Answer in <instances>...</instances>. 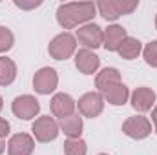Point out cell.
I'll use <instances>...</instances> for the list:
<instances>
[{"instance_id": "6da1fadb", "label": "cell", "mask_w": 157, "mask_h": 155, "mask_svg": "<svg viewBox=\"0 0 157 155\" xmlns=\"http://www.w3.org/2000/svg\"><path fill=\"white\" fill-rule=\"evenodd\" d=\"M97 13L95 2H68L60 4L57 9V22L62 29H73L90 24Z\"/></svg>"}, {"instance_id": "7a4b0ae2", "label": "cell", "mask_w": 157, "mask_h": 155, "mask_svg": "<svg viewBox=\"0 0 157 155\" xmlns=\"http://www.w3.org/2000/svg\"><path fill=\"white\" fill-rule=\"evenodd\" d=\"M48 53L55 60H68L70 57H73L77 53V39H75V35H71L68 31L59 33L48 44Z\"/></svg>"}, {"instance_id": "3957f363", "label": "cell", "mask_w": 157, "mask_h": 155, "mask_svg": "<svg viewBox=\"0 0 157 155\" xmlns=\"http://www.w3.org/2000/svg\"><path fill=\"white\" fill-rule=\"evenodd\" d=\"M31 133H33V139L37 142H51L59 137L60 133V126L59 122L55 120V117L49 115H42L37 117L31 124Z\"/></svg>"}, {"instance_id": "277c9868", "label": "cell", "mask_w": 157, "mask_h": 155, "mask_svg": "<svg viewBox=\"0 0 157 155\" xmlns=\"http://www.w3.org/2000/svg\"><path fill=\"white\" fill-rule=\"evenodd\" d=\"M75 39L77 42L84 47V49H91L95 51L97 47L102 46V40H104V29L95 24V22H90V24H84L80 26L75 33Z\"/></svg>"}, {"instance_id": "5b68a950", "label": "cell", "mask_w": 157, "mask_h": 155, "mask_svg": "<svg viewBox=\"0 0 157 155\" xmlns=\"http://www.w3.org/2000/svg\"><path fill=\"white\" fill-rule=\"evenodd\" d=\"M11 112L20 120H31L40 113V102L33 95H18L11 102Z\"/></svg>"}, {"instance_id": "8992f818", "label": "cell", "mask_w": 157, "mask_h": 155, "mask_svg": "<svg viewBox=\"0 0 157 155\" xmlns=\"http://www.w3.org/2000/svg\"><path fill=\"white\" fill-rule=\"evenodd\" d=\"M122 133L133 141H143L152 133V120L144 115L128 117L122 122Z\"/></svg>"}, {"instance_id": "52a82bcc", "label": "cell", "mask_w": 157, "mask_h": 155, "mask_svg": "<svg viewBox=\"0 0 157 155\" xmlns=\"http://www.w3.org/2000/svg\"><path fill=\"white\" fill-rule=\"evenodd\" d=\"M104 97L102 93L99 91H88L84 93L77 102V108H78V113L82 117H88V119H97L104 112Z\"/></svg>"}, {"instance_id": "ba28073f", "label": "cell", "mask_w": 157, "mask_h": 155, "mask_svg": "<svg viewBox=\"0 0 157 155\" xmlns=\"http://www.w3.org/2000/svg\"><path fill=\"white\" fill-rule=\"evenodd\" d=\"M59 86V73L55 68L44 66L33 75V89L39 95H49L57 89Z\"/></svg>"}, {"instance_id": "9c48e42d", "label": "cell", "mask_w": 157, "mask_h": 155, "mask_svg": "<svg viewBox=\"0 0 157 155\" xmlns=\"http://www.w3.org/2000/svg\"><path fill=\"white\" fill-rule=\"evenodd\" d=\"M130 102H132V108L139 113H146L150 110H154V106L157 104V95L155 91L148 86H141V88H135L132 93H130Z\"/></svg>"}, {"instance_id": "30bf717a", "label": "cell", "mask_w": 157, "mask_h": 155, "mask_svg": "<svg viewBox=\"0 0 157 155\" xmlns=\"http://www.w3.org/2000/svg\"><path fill=\"white\" fill-rule=\"evenodd\" d=\"M35 139L29 133H15L7 141V155H33Z\"/></svg>"}, {"instance_id": "8fae6325", "label": "cell", "mask_w": 157, "mask_h": 155, "mask_svg": "<svg viewBox=\"0 0 157 155\" xmlns=\"http://www.w3.org/2000/svg\"><path fill=\"white\" fill-rule=\"evenodd\" d=\"M75 68L82 75H93L101 68V59L91 49H78L75 53Z\"/></svg>"}, {"instance_id": "7c38bea8", "label": "cell", "mask_w": 157, "mask_h": 155, "mask_svg": "<svg viewBox=\"0 0 157 155\" xmlns=\"http://www.w3.org/2000/svg\"><path fill=\"white\" fill-rule=\"evenodd\" d=\"M49 106H51V113H53V117L64 119V117H70V115L75 113L77 102H75L73 97L68 95V93H55V95L51 97Z\"/></svg>"}, {"instance_id": "4fadbf2b", "label": "cell", "mask_w": 157, "mask_h": 155, "mask_svg": "<svg viewBox=\"0 0 157 155\" xmlns=\"http://www.w3.org/2000/svg\"><path fill=\"white\" fill-rule=\"evenodd\" d=\"M121 82H122L121 80V71L117 68H110L108 66V68H102L101 71H97V75H95V88H97L99 93L108 91L110 88L117 86Z\"/></svg>"}, {"instance_id": "5bb4252c", "label": "cell", "mask_w": 157, "mask_h": 155, "mask_svg": "<svg viewBox=\"0 0 157 155\" xmlns=\"http://www.w3.org/2000/svg\"><path fill=\"white\" fill-rule=\"evenodd\" d=\"M128 37L126 29L119 24H112L104 29V40H102V47L106 51H117L122 44V40Z\"/></svg>"}, {"instance_id": "9a60e30c", "label": "cell", "mask_w": 157, "mask_h": 155, "mask_svg": "<svg viewBox=\"0 0 157 155\" xmlns=\"http://www.w3.org/2000/svg\"><path fill=\"white\" fill-rule=\"evenodd\" d=\"M59 126H60V131L68 139H80L82 130H84L82 115L80 113H73V115H70V117H64V119H60Z\"/></svg>"}, {"instance_id": "2e32d148", "label": "cell", "mask_w": 157, "mask_h": 155, "mask_svg": "<svg viewBox=\"0 0 157 155\" xmlns=\"http://www.w3.org/2000/svg\"><path fill=\"white\" fill-rule=\"evenodd\" d=\"M102 97H104V102H108L112 106H124L130 100V88L121 82L117 86L110 88L108 91H104Z\"/></svg>"}, {"instance_id": "e0dca14e", "label": "cell", "mask_w": 157, "mask_h": 155, "mask_svg": "<svg viewBox=\"0 0 157 155\" xmlns=\"http://www.w3.org/2000/svg\"><path fill=\"white\" fill-rule=\"evenodd\" d=\"M117 53H119V57L124 59V60H133V59H137L143 53V44H141V40L135 39V37H126L122 40L121 47L117 49Z\"/></svg>"}, {"instance_id": "ac0fdd59", "label": "cell", "mask_w": 157, "mask_h": 155, "mask_svg": "<svg viewBox=\"0 0 157 155\" xmlns=\"http://www.w3.org/2000/svg\"><path fill=\"white\" fill-rule=\"evenodd\" d=\"M95 6H97L99 15L108 22H115L122 17L119 9V0H99Z\"/></svg>"}, {"instance_id": "d6986e66", "label": "cell", "mask_w": 157, "mask_h": 155, "mask_svg": "<svg viewBox=\"0 0 157 155\" xmlns=\"http://www.w3.org/2000/svg\"><path fill=\"white\" fill-rule=\"evenodd\" d=\"M17 78V64L9 57H0V86H11Z\"/></svg>"}, {"instance_id": "ffe728a7", "label": "cell", "mask_w": 157, "mask_h": 155, "mask_svg": "<svg viewBox=\"0 0 157 155\" xmlns=\"http://www.w3.org/2000/svg\"><path fill=\"white\" fill-rule=\"evenodd\" d=\"M88 144L84 139H66L64 142V155H86Z\"/></svg>"}, {"instance_id": "44dd1931", "label": "cell", "mask_w": 157, "mask_h": 155, "mask_svg": "<svg viewBox=\"0 0 157 155\" xmlns=\"http://www.w3.org/2000/svg\"><path fill=\"white\" fill-rule=\"evenodd\" d=\"M15 46V35L9 28L0 26V53H7Z\"/></svg>"}, {"instance_id": "7402d4cb", "label": "cell", "mask_w": 157, "mask_h": 155, "mask_svg": "<svg viewBox=\"0 0 157 155\" xmlns=\"http://www.w3.org/2000/svg\"><path fill=\"white\" fill-rule=\"evenodd\" d=\"M143 59L150 68H157V40H150L143 47Z\"/></svg>"}, {"instance_id": "603a6c76", "label": "cell", "mask_w": 157, "mask_h": 155, "mask_svg": "<svg viewBox=\"0 0 157 155\" xmlns=\"http://www.w3.org/2000/svg\"><path fill=\"white\" fill-rule=\"evenodd\" d=\"M18 9H35V7H40L42 6V0H15L13 2Z\"/></svg>"}, {"instance_id": "cb8c5ba5", "label": "cell", "mask_w": 157, "mask_h": 155, "mask_svg": "<svg viewBox=\"0 0 157 155\" xmlns=\"http://www.w3.org/2000/svg\"><path fill=\"white\" fill-rule=\"evenodd\" d=\"M9 131H11V124H9L4 117H0V139L6 141V137L9 135Z\"/></svg>"}, {"instance_id": "d4e9b609", "label": "cell", "mask_w": 157, "mask_h": 155, "mask_svg": "<svg viewBox=\"0 0 157 155\" xmlns=\"http://www.w3.org/2000/svg\"><path fill=\"white\" fill-rule=\"evenodd\" d=\"M6 148H7V144H6V141L4 139H0V155L6 152Z\"/></svg>"}, {"instance_id": "484cf974", "label": "cell", "mask_w": 157, "mask_h": 155, "mask_svg": "<svg viewBox=\"0 0 157 155\" xmlns=\"http://www.w3.org/2000/svg\"><path fill=\"white\" fill-rule=\"evenodd\" d=\"M152 120H154V122H157V104L154 106V110H152Z\"/></svg>"}, {"instance_id": "4316f807", "label": "cell", "mask_w": 157, "mask_h": 155, "mask_svg": "<svg viewBox=\"0 0 157 155\" xmlns=\"http://www.w3.org/2000/svg\"><path fill=\"white\" fill-rule=\"evenodd\" d=\"M2 108H4V99H2V95H0V112H2Z\"/></svg>"}, {"instance_id": "83f0119b", "label": "cell", "mask_w": 157, "mask_h": 155, "mask_svg": "<svg viewBox=\"0 0 157 155\" xmlns=\"http://www.w3.org/2000/svg\"><path fill=\"white\" fill-rule=\"evenodd\" d=\"M154 124H155V126H154V130H155V133H157V122H154Z\"/></svg>"}, {"instance_id": "f1b7e54d", "label": "cell", "mask_w": 157, "mask_h": 155, "mask_svg": "<svg viewBox=\"0 0 157 155\" xmlns=\"http://www.w3.org/2000/svg\"><path fill=\"white\" fill-rule=\"evenodd\" d=\"M155 29H157V15H155Z\"/></svg>"}, {"instance_id": "f546056e", "label": "cell", "mask_w": 157, "mask_h": 155, "mask_svg": "<svg viewBox=\"0 0 157 155\" xmlns=\"http://www.w3.org/2000/svg\"><path fill=\"white\" fill-rule=\"evenodd\" d=\"M99 155H108V153H99Z\"/></svg>"}]
</instances>
